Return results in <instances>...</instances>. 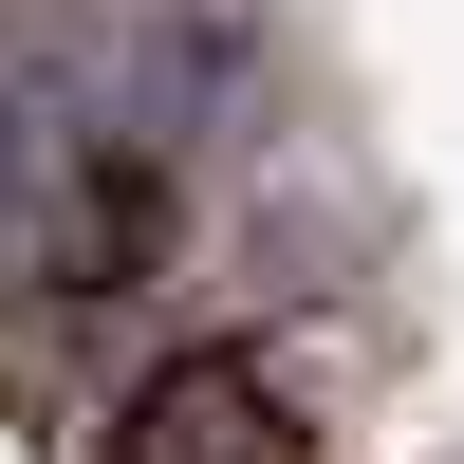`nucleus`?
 I'll use <instances>...</instances> for the list:
<instances>
[{"mask_svg": "<svg viewBox=\"0 0 464 464\" xmlns=\"http://www.w3.org/2000/svg\"><path fill=\"white\" fill-rule=\"evenodd\" d=\"M111 464H297V391L260 353H168L111 409Z\"/></svg>", "mask_w": 464, "mask_h": 464, "instance_id": "nucleus-1", "label": "nucleus"}]
</instances>
